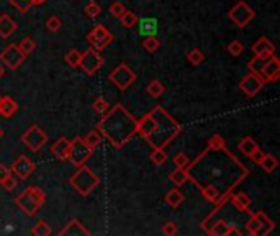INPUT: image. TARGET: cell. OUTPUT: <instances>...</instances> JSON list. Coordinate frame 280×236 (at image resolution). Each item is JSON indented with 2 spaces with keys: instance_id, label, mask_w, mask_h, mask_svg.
<instances>
[{
  "instance_id": "obj_1",
  "label": "cell",
  "mask_w": 280,
  "mask_h": 236,
  "mask_svg": "<svg viewBox=\"0 0 280 236\" xmlns=\"http://www.w3.org/2000/svg\"><path fill=\"white\" fill-rule=\"evenodd\" d=\"M136 123L138 122L134 120L133 115L123 105L118 104L110 112H106V115L97 125V130L102 136L110 141L113 148H122L136 133Z\"/></svg>"
},
{
  "instance_id": "obj_2",
  "label": "cell",
  "mask_w": 280,
  "mask_h": 236,
  "mask_svg": "<svg viewBox=\"0 0 280 236\" xmlns=\"http://www.w3.org/2000/svg\"><path fill=\"white\" fill-rule=\"evenodd\" d=\"M152 112L156 115V128L151 133V136L146 138V141L152 148H164L180 133L182 126L162 107H156Z\"/></svg>"
},
{
  "instance_id": "obj_3",
  "label": "cell",
  "mask_w": 280,
  "mask_h": 236,
  "mask_svg": "<svg viewBox=\"0 0 280 236\" xmlns=\"http://www.w3.org/2000/svg\"><path fill=\"white\" fill-rule=\"evenodd\" d=\"M44 202H46V194L43 188H40L36 186L26 187L25 190L15 198V204L18 205V208L26 216L36 215L38 210L44 205Z\"/></svg>"
},
{
  "instance_id": "obj_4",
  "label": "cell",
  "mask_w": 280,
  "mask_h": 236,
  "mask_svg": "<svg viewBox=\"0 0 280 236\" xmlns=\"http://www.w3.org/2000/svg\"><path fill=\"white\" fill-rule=\"evenodd\" d=\"M69 184L72 186L80 196L87 197L100 186V179L90 168H87L84 164V166H79V169L70 176Z\"/></svg>"
},
{
  "instance_id": "obj_5",
  "label": "cell",
  "mask_w": 280,
  "mask_h": 236,
  "mask_svg": "<svg viewBox=\"0 0 280 236\" xmlns=\"http://www.w3.org/2000/svg\"><path fill=\"white\" fill-rule=\"evenodd\" d=\"M104 66V58L100 54V51L88 48L87 51L80 52V62L79 68L84 70L87 76H94L97 74Z\"/></svg>"
},
{
  "instance_id": "obj_6",
  "label": "cell",
  "mask_w": 280,
  "mask_h": 236,
  "mask_svg": "<svg viewBox=\"0 0 280 236\" xmlns=\"http://www.w3.org/2000/svg\"><path fill=\"white\" fill-rule=\"evenodd\" d=\"M92 150L86 144L84 138L76 136L70 141V154H69V161L74 164V166H84V164L90 159L92 156Z\"/></svg>"
},
{
  "instance_id": "obj_7",
  "label": "cell",
  "mask_w": 280,
  "mask_h": 236,
  "mask_svg": "<svg viewBox=\"0 0 280 236\" xmlns=\"http://www.w3.org/2000/svg\"><path fill=\"white\" fill-rule=\"evenodd\" d=\"M22 143L25 144L30 151L38 152L41 148L48 143V134L38 125H32L22 136Z\"/></svg>"
},
{
  "instance_id": "obj_8",
  "label": "cell",
  "mask_w": 280,
  "mask_h": 236,
  "mask_svg": "<svg viewBox=\"0 0 280 236\" xmlns=\"http://www.w3.org/2000/svg\"><path fill=\"white\" fill-rule=\"evenodd\" d=\"M230 20L234 23V25H238L240 28H244V26H248L249 23H251L254 20V16H256V12L249 7V5L244 2V0H240L233 8L230 10Z\"/></svg>"
},
{
  "instance_id": "obj_9",
  "label": "cell",
  "mask_w": 280,
  "mask_h": 236,
  "mask_svg": "<svg viewBox=\"0 0 280 236\" xmlns=\"http://www.w3.org/2000/svg\"><path fill=\"white\" fill-rule=\"evenodd\" d=\"M108 79L120 88V90H126V88L136 80V74L130 69L128 64H118V66L108 74Z\"/></svg>"
},
{
  "instance_id": "obj_10",
  "label": "cell",
  "mask_w": 280,
  "mask_h": 236,
  "mask_svg": "<svg viewBox=\"0 0 280 236\" xmlns=\"http://www.w3.org/2000/svg\"><path fill=\"white\" fill-rule=\"evenodd\" d=\"M246 226H248L249 234H254V236L269 234L274 230V222L264 214V212H258V214L251 215Z\"/></svg>"
},
{
  "instance_id": "obj_11",
  "label": "cell",
  "mask_w": 280,
  "mask_h": 236,
  "mask_svg": "<svg viewBox=\"0 0 280 236\" xmlns=\"http://www.w3.org/2000/svg\"><path fill=\"white\" fill-rule=\"evenodd\" d=\"M87 41L94 50L104 51L105 48H108V46L113 43V34L104 25H97V26H94L92 32L87 34Z\"/></svg>"
},
{
  "instance_id": "obj_12",
  "label": "cell",
  "mask_w": 280,
  "mask_h": 236,
  "mask_svg": "<svg viewBox=\"0 0 280 236\" xmlns=\"http://www.w3.org/2000/svg\"><path fill=\"white\" fill-rule=\"evenodd\" d=\"M26 56L20 51V48L16 44H8L2 52H0V61L5 68H8L12 70L18 69L23 62H25Z\"/></svg>"
},
{
  "instance_id": "obj_13",
  "label": "cell",
  "mask_w": 280,
  "mask_h": 236,
  "mask_svg": "<svg viewBox=\"0 0 280 236\" xmlns=\"http://www.w3.org/2000/svg\"><path fill=\"white\" fill-rule=\"evenodd\" d=\"M36 169V164H34L28 156H20L18 159H15L14 164L10 166V172L14 174L18 180H26L34 172Z\"/></svg>"
},
{
  "instance_id": "obj_14",
  "label": "cell",
  "mask_w": 280,
  "mask_h": 236,
  "mask_svg": "<svg viewBox=\"0 0 280 236\" xmlns=\"http://www.w3.org/2000/svg\"><path fill=\"white\" fill-rule=\"evenodd\" d=\"M264 84H266V80L262 79L258 72H252L251 70V72L244 76L242 80L240 82V88L248 97H254L260 92V88L264 87Z\"/></svg>"
},
{
  "instance_id": "obj_15",
  "label": "cell",
  "mask_w": 280,
  "mask_h": 236,
  "mask_svg": "<svg viewBox=\"0 0 280 236\" xmlns=\"http://www.w3.org/2000/svg\"><path fill=\"white\" fill-rule=\"evenodd\" d=\"M266 82H276L280 76V61L276 58V54H270L264 62V66L259 69L258 72Z\"/></svg>"
},
{
  "instance_id": "obj_16",
  "label": "cell",
  "mask_w": 280,
  "mask_h": 236,
  "mask_svg": "<svg viewBox=\"0 0 280 236\" xmlns=\"http://www.w3.org/2000/svg\"><path fill=\"white\" fill-rule=\"evenodd\" d=\"M51 152L56 159H59V161H68L70 154V141L68 138L61 136L51 146Z\"/></svg>"
},
{
  "instance_id": "obj_17",
  "label": "cell",
  "mask_w": 280,
  "mask_h": 236,
  "mask_svg": "<svg viewBox=\"0 0 280 236\" xmlns=\"http://www.w3.org/2000/svg\"><path fill=\"white\" fill-rule=\"evenodd\" d=\"M61 236H90V232H88V230L82 225V223L77 220V218H74V220H70L68 225H66L64 228H62V232L59 233Z\"/></svg>"
},
{
  "instance_id": "obj_18",
  "label": "cell",
  "mask_w": 280,
  "mask_h": 236,
  "mask_svg": "<svg viewBox=\"0 0 280 236\" xmlns=\"http://www.w3.org/2000/svg\"><path fill=\"white\" fill-rule=\"evenodd\" d=\"M251 50L254 52V56H267V54H274V52H276V46H274V43L269 38L262 36L252 44Z\"/></svg>"
},
{
  "instance_id": "obj_19",
  "label": "cell",
  "mask_w": 280,
  "mask_h": 236,
  "mask_svg": "<svg viewBox=\"0 0 280 236\" xmlns=\"http://www.w3.org/2000/svg\"><path fill=\"white\" fill-rule=\"evenodd\" d=\"M18 112V104L12 97H0V115L5 118H12Z\"/></svg>"
},
{
  "instance_id": "obj_20",
  "label": "cell",
  "mask_w": 280,
  "mask_h": 236,
  "mask_svg": "<svg viewBox=\"0 0 280 236\" xmlns=\"http://www.w3.org/2000/svg\"><path fill=\"white\" fill-rule=\"evenodd\" d=\"M16 28H18V25L8 15H0V36L10 38L16 32Z\"/></svg>"
},
{
  "instance_id": "obj_21",
  "label": "cell",
  "mask_w": 280,
  "mask_h": 236,
  "mask_svg": "<svg viewBox=\"0 0 280 236\" xmlns=\"http://www.w3.org/2000/svg\"><path fill=\"white\" fill-rule=\"evenodd\" d=\"M138 23H140V34H142V36H156L158 22L154 18H142L138 20Z\"/></svg>"
},
{
  "instance_id": "obj_22",
  "label": "cell",
  "mask_w": 280,
  "mask_h": 236,
  "mask_svg": "<svg viewBox=\"0 0 280 236\" xmlns=\"http://www.w3.org/2000/svg\"><path fill=\"white\" fill-rule=\"evenodd\" d=\"M169 179L172 184H176V187L186 184V182L190 179V174L186 170V168H176V170H172L169 174Z\"/></svg>"
},
{
  "instance_id": "obj_23",
  "label": "cell",
  "mask_w": 280,
  "mask_h": 236,
  "mask_svg": "<svg viewBox=\"0 0 280 236\" xmlns=\"http://www.w3.org/2000/svg\"><path fill=\"white\" fill-rule=\"evenodd\" d=\"M8 2L14 5V7L20 12V14H26V12L34 7V5H41L44 4L46 0H8Z\"/></svg>"
},
{
  "instance_id": "obj_24",
  "label": "cell",
  "mask_w": 280,
  "mask_h": 236,
  "mask_svg": "<svg viewBox=\"0 0 280 236\" xmlns=\"http://www.w3.org/2000/svg\"><path fill=\"white\" fill-rule=\"evenodd\" d=\"M164 198H166V202H168V205H170L172 208H177V206L184 202V194L176 187V188H170V190L166 194Z\"/></svg>"
},
{
  "instance_id": "obj_25",
  "label": "cell",
  "mask_w": 280,
  "mask_h": 236,
  "mask_svg": "<svg viewBox=\"0 0 280 236\" xmlns=\"http://www.w3.org/2000/svg\"><path fill=\"white\" fill-rule=\"evenodd\" d=\"M231 202H233V205L236 206L238 210H241V212H248L249 208V205H251V198H249L246 194H236V196H231Z\"/></svg>"
},
{
  "instance_id": "obj_26",
  "label": "cell",
  "mask_w": 280,
  "mask_h": 236,
  "mask_svg": "<svg viewBox=\"0 0 280 236\" xmlns=\"http://www.w3.org/2000/svg\"><path fill=\"white\" fill-rule=\"evenodd\" d=\"M259 166L264 169L266 172H274V170H276L277 166H278V161L272 154H264L260 161H259Z\"/></svg>"
},
{
  "instance_id": "obj_27",
  "label": "cell",
  "mask_w": 280,
  "mask_h": 236,
  "mask_svg": "<svg viewBox=\"0 0 280 236\" xmlns=\"http://www.w3.org/2000/svg\"><path fill=\"white\" fill-rule=\"evenodd\" d=\"M258 143H256V141L251 138V136H246V138H244L242 141H241V143H240V150H241V152H242V154L244 156H251L252 154V152L256 151V150H258Z\"/></svg>"
},
{
  "instance_id": "obj_28",
  "label": "cell",
  "mask_w": 280,
  "mask_h": 236,
  "mask_svg": "<svg viewBox=\"0 0 280 236\" xmlns=\"http://www.w3.org/2000/svg\"><path fill=\"white\" fill-rule=\"evenodd\" d=\"M198 187H200L202 196H204V198H206L208 202H216L220 198V190L215 186H205V187L198 186Z\"/></svg>"
},
{
  "instance_id": "obj_29",
  "label": "cell",
  "mask_w": 280,
  "mask_h": 236,
  "mask_svg": "<svg viewBox=\"0 0 280 236\" xmlns=\"http://www.w3.org/2000/svg\"><path fill=\"white\" fill-rule=\"evenodd\" d=\"M146 90H148V94H150L151 97L159 98V97L166 92V87H164L162 84H160V82H159L158 79H154V80L150 82V84H148Z\"/></svg>"
},
{
  "instance_id": "obj_30",
  "label": "cell",
  "mask_w": 280,
  "mask_h": 236,
  "mask_svg": "<svg viewBox=\"0 0 280 236\" xmlns=\"http://www.w3.org/2000/svg\"><path fill=\"white\" fill-rule=\"evenodd\" d=\"M230 230H231V225H228L224 220H220L215 223V226H213L212 230H208V233L215 234V236H228Z\"/></svg>"
},
{
  "instance_id": "obj_31",
  "label": "cell",
  "mask_w": 280,
  "mask_h": 236,
  "mask_svg": "<svg viewBox=\"0 0 280 236\" xmlns=\"http://www.w3.org/2000/svg\"><path fill=\"white\" fill-rule=\"evenodd\" d=\"M84 141H86V144L90 148L92 151H95V148L102 143V134H100L98 130H92V132L84 138Z\"/></svg>"
},
{
  "instance_id": "obj_32",
  "label": "cell",
  "mask_w": 280,
  "mask_h": 236,
  "mask_svg": "<svg viewBox=\"0 0 280 236\" xmlns=\"http://www.w3.org/2000/svg\"><path fill=\"white\" fill-rule=\"evenodd\" d=\"M32 233H33L34 236H50L52 232H51V226L48 225V223H46L44 220H38V222L33 225Z\"/></svg>"
},
{
  "instance_id": "obj_33",
  "label": "cell",
  "mask_w": 280,
  "mask_h": 236,
  "mask_svg": "<svg viewBox=\"0 0 280 236\" xmlns=\"http://www.w3.org/2000/svg\"><path fill=\"white\" fill-rule=\"evenodd\" d=\"M120 22L124 28H133L136 26V23H138V15H136L134 12L124 10V14L120 16Z\"/></svg>"
},
{
  "instance_id": "obj_34",
  "label": "cell",
  "mask_w": 280,
  "mask_h": 236,
  "mask_svg": "<svg viewBox=\"0 0 280 236\" xmlns=\"http://www.w3.org/2000/svg\"><path fill=\"white\" fill-rule=\"evenodd\" d=\"M151 161L156 164V166H162V164L168 161V152L164 151V148H152Z\"/></svg>"
},
{
  "instance_id": "obj_35",
  "label": "cell",
  "mask_w": 280,
  "mask_h": 236,
  "mask_svg": "<svg viewBox=\"0 0 280 236\" xmlns=\"http://www.w3.org/2000/svg\"><path fill=\"white\" fill-rule=\"evenodd\" d=\"M159 46H160V41L156 36H144V41H142V48H144V51L150 52V54L156 52L159 50Z\"/></svg>"
},
{
  "instance_id": "obj_36",
  "label": "cell",
  "mask_w": 280,
  "mask_h": 236,
  "mask_svg": "<svg viewBox=\"0 0 280 236\" xmlns=\"http://www.w3.org/2000/svg\"><path fill=\"white\" fill-rule=\"evenodd\" d=\"M18 48H20V51L23 52V54L28 56V54H32V52H33L34 50H36V43H34L33 38L26 36V38H23V40L20 41Z\"/></svg>"
},
{
  "instance_id": "obj_37",
  "label": "cell",
  "mask_w": 280,
  "mask_h": 236,
  "mask_svg": "<svg viewBox=\"0 0 280 236\" xmlns=\"http://www.w3.org/2000/svg\"><path fill=\"white\" fill-rule=\"evenodd\" d=\"M64 61L66 64H69L70 68H79V62H80V51L77 50H70L68 54L64 56Z\"/></svg>"
},
{
  "instance_id": "obj_38",
  "label": "cell",
  "mask_w": 280,
  "mask_h": 236,
  "mask_svg": "<svg viewBox=\"0 0 280 236\" xmlns=\"http://www.w3.org/2000/svg\"><path fill=\"white\" fill-rule=\"evenodd\" d=\"M187 59H188L190 64H194V66H198V64H202V62L205 61V54L200 50L195 48V50L187 52Z\"/></svg>"
},
{
  "instance_id": "obj_39",
  "label": "cell",
  "mask_w": 280,
  "mask_h": 236,
  "mask_svg": "<svg viewBox=\"0 0 280 236\" xmlns=\"http://www.w3.org/2000/svg\"><path fill=\"white\" fill-rule=\"evenodd\" d=\"M226 51H228L231 56L236 58V56H241L244 52V46H242V43L240 40H233L228 46H226Z\"/></svg>"
},
{
  "instance_id": "obj_40",
  "label": "cell",
  "mask_w": 280,
  "mask_h": 236,
  "mask_svg": "<svg viewBox=\"0 0 280 236\" xmlns=\"http://www.w3.org/2000/svg\"><path fill=\"white\" fill-rule=\"evenodd\" d=\"M270 54L267 56H254L251 61L248 62V68L252 70V72H259V69L264 66V62L267 61V58H269Z\"/></svg>"
},
{
  "instance_id": "obj_41",
  "label": "cell",
  "mask_w": 280,
  "mask_h": 236,
  "mask_svg": "<svg viewBox=\"0 0 280 236\" xmlns=\"http://www.w3.org/2000/svg\"><path fill=\"white\" fill-rule=\"evenodd\" d=\"M61 26H62V22L59 20L56 15H51L50 18L46 20V28L50 30L51 33H58L59 30H61Z\"/></svg>"
},
{
  "instance_id": "obj_42",
  "label": "cell",
  "mask_w": 280,
  "mask_h": 236,
  "mask_svg": "<svg viewBox=\"0 0 280 236\" xmlns=\"http://www.w3.org/2000/svg\"><path fill=\"white\" fill-rule=\"evenodd\" d=\"M0 184H2V187H4L7 192H12V190H15L16 186H18V180H16V177H15L14 174H10V176L5 177V179H4L2 182H0Z\"/></svg>"
},
{
  "instance_id": "obj_43",
  "label": "cell",
  "mask_w": 280,
  "mask_h": 236,
  "mask_svg": "<svg viewBox=\"0 0 280 236\" xmlns=\"http://www.w3.org/2000/svg\"><path fill=\"white\" fill-rule=\"evenodd\" d=\"M110 108V105L108 102L104 98V97H98V98H95V102H94V110L97 112V114H106Z\"/></svg>"
},
{
  "instance_id": "obj_44",
  "label": "cell",
  "mask_w": 280,
  "mask_h": 236,
  "mask_svg": "<svg viewBox=\"0 0 280 236\" xmlns=\"http://www.w3.org/2000/svg\"><path fill=\"white\" fill-rule=\"evenodd\" d=\"M172 162H174L176 168H187L190 164V159L186 152H178V154H176L174 159H172Z\"/></svg>"
},
{
  "instance_id": "obj_45",
  "label": "cell",
  "mask_w": 280,
  "mask_h": 236,
  "mask_svg": "<svg viewBox=\"0 0 280 236\" xmlns=\"http://www.w3.org/2000/svg\"><path fill=\"white\" fill-rule=\"evenodd\" d=\"M100 12H102V7H100V5H98L97 2L87 4V7H86V15H87V16H90V18H95V16L100 15Z\"/></svg>"
},
{
  "instance_id": "obj_46",
  "label": "cell",
  "mask_w": 280,
  "mask_h": 236,
  "mask_svg": "<svg viewBox=\"0 0 280 236\" xmlns=\"http://www.w3.org/2000/svg\"><path fill=\"white\" fill-rule=\"evenodd\" d=\"M124 5L122 4V2H113L112 5H110V14L115 16V18H120V16L124 14Z\"/></svg>"
},
{
  "instance_id": "obj_47",
  "label": "cell",
  "mask_w": 280,
  "mask_h": 236,
  "mask_svg": "<svg viewBox=\"0 0 280 236\" xmlns=\"http://www.w3.org/2000/svg\"><path fill=\"white\" fill-rule=\"evenodd\" d=\"M223 146H224V141L222 136H218V134L212 136L210 141H208V148H210V150H222Z\"/></svg>"
},
{
  "instance_id": "obj_48",
  "label": "cell",
  "mask_w": 280,
  "mask_h": 236,
  "mask_svg": "<svg viewBox=\"0 0 280 236\" xmlns=\"http://www.w3.org/2000/svg\"><path fill=\"white\" fill-rule=\"evenodd\" d=\"M177 232H178V228H177V225L174 222H168L162 225V233L166 236H174V234H177Z\"/></svg>"
},
{
  "instance_id": "obj_49",
  "label": "cell",
  "mask_w": 280,
  "mask_h": 236,
  "mask_svg": "<svg viewBox=\"0 0 280 236\" xmlns=\"http://www.w3.org/2000/svg\"><path fill=\"white\" fill-rule=\"evenodd\" d=\"M262 156H264V152H262V151L259 150V148H258V150H256V151L252 152V154L249 156V158H251V159H252V161H254L256 164H259V161H260V159H262Z\"/></svg>"
},
{
  "instance_id": "obj_50",
  "label": "cell",
  "mask_w": 280,
  "mask_h": 236,
  "mask_svg": "<svg viewBox=\"0 0 280 236\" xmlns=\"http://www.w3.org/2000/svg\"><path fill=\"white\" fill-rule=\"evenodd\" d=\"M12 172H10V169L5 166V164H0V182H2L5 177L7 176H10Z\"/></svg>"
},
{
  "instance_id": "obj_51",
  "label": "cell",
  "mask_w": 280,
  "mask_h": 236,
  "mask_svg": "<svg viewBox=\"0 0 280 236\" xmlns=\"http://www.w3.org/2000/svg\"><path fill=\"white\" fill-rule=\"evenodd\" d=\"M4 72H5V69H4V66H2V64H0V79H2Z\"/></svg>"
},
{
  "instance_id": "obj_52",
  "label": "cell",
  "mask_w": 280,
  "mask_h": 236,
  "mask_svg": "<svg viewBox=\"0 0 280 236\" xmlns=\"http://www.w3.org/2000/svg\"><path fill=\"white\" fill-rule=\"evenodd\" d=\"M4 134H5V132H4V130H2V128H0V140H2V138H4Z\"/></svg>"
},
{
  "instance_id": "obj_53",
  "label": "cell",
  "mask_w": 280,
  "mask_h": 236,
  "mask_svg": "<svg viewBox=\"0 0 280 236\" xmlns=\"http://www.w3.org/2000/svg\"><path fill=\"white\" fill-rule=\"evenodd\" d=\"M0 97H2V96H0Z\"/></svg>"
}]
</instances>
